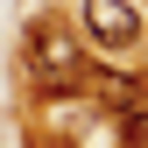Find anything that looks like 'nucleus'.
Returning a JSON list of instances; mask_svg holds the SVG:
<instances>
[{
	"label": "nucleus",
	"mask_w": 148,
	"mask_h": 148,
	"mask_svg": "<svg viewBox=\"0 0 148 148\" xmlns=\"http://www.w3.org/2000/svg\"><path fill=\"white\" fill-rule=\"evenodd\" d=\"M28 71H35L42 92H78V85H92V49H85L78 28L35 21V28H28Z\"/></svg>",
	"instance_id": "f257e3e1"
},
{
	"label": "nucleus",
	"mask_w": 148,
	"mask_h": 148,
	"mask_svg": "<svg viewBox=\"0 0 148 148\" xmlns=\"http://www.w3.org/2000/svg\"><path fill=\"white\" fill-rule=\"evenodd\" d=\"M127 148H148V113H141V106L127 113Z\"/></svg>",
	"instance_id": "20e7f679"
},
{
	"label": "nucleus",
	"mask_w": 148,
	"mask_h": 148,
	"mask_svg": "<svg viewBox=\"0 0 148 148\" xmlns=\"http://www.w3.org/2000/svg\"><path fill=\"white\" fill-rule=\"evenodd\" d=\"M134 92H141L134 78H99V99H106V106H120V113H134Z\"/></svg>",
	"instance_id": "7ed1b4c3"
},
{
	"label": "nucleus",
	"mask_w": 148,
	"mask_h": 148,
	"mask_svg": "<svg viewBox=\"0 0 148 148\" xmlns=\"http://www.w3.org/2000/svg\"><path fill=\"white\" fill-rule=\"evenodd\" d=\"M78 21H85V42H99V49H134L141 42V14L127 0H78Z\"/></svg>",
	"instance_id": "f03ea898"
}]
</instances>
